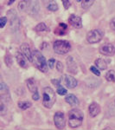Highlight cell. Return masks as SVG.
<instances>
[{
	"label": "cell",
	"instance_id": "cell-17",
	"mask_svg": "<svg viewBox=\"0 0 115 130\" xmlns=\"http://www.w3.org/2000/svg\"><path fill=\"white\" fill-rule=\"evenodd\" d=\"M30 0H22L19 2L17 5V8L20 11H27L30 9Z\"/></svg>",
	"mask_w": 115,
	"mask_h": 130
},
{
	"label": "cell",
	"instance_id": "cell-8",
	"mask_svg": "<svg viewBox=\"0 0 115 130\" xmlns=\"http://www.w3.org/2000/svg\"><path fill=\"white\" fill-rule=\"evenodd\" d=\"M100 53L104 56H112L115 54V47L111 43H105L100 48Z\"/></svg>",
	"mask_w": 115,
	"mask_h": 130
},
{
	"label": "cell",
	"instance_id": "cell-36",
	"mask_svg": "<svg viewBox=\"0 0 115 130\" xmlns=\"http://www.w3.org/2000/svg\"><path fill=\"white\" fill-rule=\"evenodd\" d=\"M4 90L8 91V87L6 86V84H5V83H1V82H0V91H4Z\"/></svg>",
	"mask_w": 115,
	"mask_h": 130
},
{
	"label": "cell",
	"instance_id": "cell-28",
	"mask_svg": "<svg viewBox=\"0 0 115 130\" xmlns=\"http://www.w3.org/2000/svg\"><path fill=\"white\" fill-rule=\"evenodd\" d=\"M7 18L4 17V18H0V28H4L7 24Z\"/></svg>",
	"mask_w": 115,
	"mask_h": 130
},
{
	"label": "cell",
	"instance_id": "cell-19",
	"mask_svg": "<svg viewBox=\"0 0 115 130\" xmlns=\"http://www.w3.org/2000/svg\"><path fill=\"white\" fill-rule=\"evenodd\" d=\"M30 13L31 14H36L40 10V5L38 4L37 0H32V2H30Z\"/></svg>",
	"mask_w": 115,
	"mask_h": 130
},
{
	"label": "cell",
	"instance_id": "cell-18",
	"mask_svg": "<svg viewBox=\"0 0 115 130\" xmlns=\"http://www.w3.org/2000/svg\"><path fill=\"white\" fill-rule=\"evenodd\" d=\"M26 84L27 87H28L29 90L32 93L34 92L37 91V84H36V82H35L33 78H30L26 81Z\"/></svg>",
	"mask_w": 115,
	"mask_h": 130
},
{
	"label": "cell",
	"instance_id": "cell-39",
	"mask_svg": "<svg viewBox=\"0 0 115 130\" xmlns=\"http://www.w3.org/2000/svg\"><path fill=\"white\" fill-rule=\"evenodd\" d=\"M59 26H61L62 28H63V29H65V30H67V29H68V26H67V24H63V23H60Z\"/></svg>",
	"mask_w": 115,
	"mask_h": 130
},
{
	"label": "cell",
	"instance_id": "cell-13",
	"mask_svg": "<svg viewBox=\"0 0 115 130\" xmlns=\"http://www.w3.org/2000/svg\"><path fill=\"white\" fill-rule=\"evenodd\" d=\"M88 112L91 117H95L100 113V107L98 103L93 102L88 108Z\"/></svg>",
	"mask_w": 115,
	"mask_h": 130
},
{
	"label": "cell",
	"instance_id": "cell-9",
	"mask_svg": "<svg viewBox=\"0 0 115 130\" xmlns=\"http://www.w3.org/2000/svg\"><path fill=\"white\" fill-rule=\"evenodd\" d=\"M68 22L72 25L74 28L80 29L82 27V20L79 16L76 15H71L68 18Z\"/></svg>",
	"mask_w": 115,
	"mask_h": 130
},
{
	"label": "cell",
	"instance_id": "cell-42",
	"mask_svg": "<svg viewBox=\"0 0 115 130\" xmlns=\"http://www.w3.org/2000/svg\"><path fill=\"white\" fill-rule=\"evenodd\" d=\"M78 1H81V0H78Z\"/></svg>",
	"mask_w": 115,
	"mask_h": 130
},
{
	"label": "cell",
	"instance_id": "cell-1",
	"mask_svg": "<svg viewBox=\"0 0 115 130\" xmlns=\"http://www.w3.org/2000/svg\"><path fill=\"white\" fill-rule=\"evenodd\" d=\"M83 118H84V115L82 111L74 108L68 113V126L71 128H77L81 127L82 124Z\"/></svg>",
	"mask_w": 115,
	"mask_h": 130
},
{
	"label": "cell",
	"instance_id": "cell-27",
	"mask_svg": "<svg viewBox=\"0 0 115 130\" xmlns=\"http://www.w3.org/2000/svg\"><path fill=\"white\" fill-rule=\"evenodd\" d=\"M5 63L8 67H10L12 65V58L10 54H7L5 56Z\"/></svg>",
	"mask_w": 115,
	"mask_h": 130
},
{
	"label": "cell",
	"instance_id": "cell-32",
	"mask_svg": "<svg viewBox=\"0 0 115 130\" xmlns=\"http://www.w3.org/2000/svg\"><path fill=\"white\" fill-rule=\"evenodd\" d=\"M56 69L59 72H62L63 71V65L61 62H56Z\"/></svg>",
	"mask_w": 115,
	"mask_h": 130
},
{
	"label": "cell",
	"instance_id": "cell-12",
	"mask_svg": "<svg viewBox=\"0 0 115 130\" xmlns=\"http://www.w3.org/2000/svg\"><path fill=\"white\" fill-rule=\"evenodd\" d=\"M64 83L68 89H74L77 86L76 79L71 76V75H65L64 76Z\"/></svg>",
	"mask_w": 115,
	"mask_h": 130
},
{
	"label": "cell",
	"instance_id": "cell-23",
	"mask_svg": "<svg viewBox=\"0 0 115 130\" xmlns=\"http://www.w3.org/2000/svg\"><path fill=\"white\" fill-rule=\"evenodd\" d=\"M35 30L38 31V32H43V31L48 30V27L44 23H40L35 27Z\"/></svg>",
	"mask_w": 115,
	"mask_h": 130
},
{
	"label": "cell",
	"instance_id": "cell-41",
	"mask_svg": "<svg viewBox=\"0 0 115 130\" xmlns=\"http://www.w3.org/2000/svg\"><path fill=\"white\" fill-rule=\"evenodd\" d=\"M0 82H2V76H1V75H0Z\"/></svg>",
	"mask_w": 115,
	"mask_h": 130
},
{
	"label": "cell",
	"instance_id": "cell-25",
	"mask_svg": "<svg viewBox=\"0 0 115 130\" xmlns=\"http://www.w3.org/2000/svg\"><path fill=\"white\" fill-rule=\"evenodd\" d=\"M0 100L3 103H7V102H10V97L9 94H3L2 95H0Z\"/></svg>",
	"mask_w": 115,
	"mask_h": 130
},
{
	"label": "cell",
	"instance_id": "cell-22",
	"mask_svg": "<svg viewBox=\"0 0 115 130\" xmlns=\"http://www.w3.org/2000/svg\"><path fill=\"white\" fill-rule=\"evenodd\" d=\"M17 105L21 108V109L25 110V109H28L29 108H30L32 104H31V102H27V101H26V102H18Z\"/></svg>",
	"mask_w": 115,
	"mask_h": 130
},
{
	"label": "cell",
	"instance_id": "cell-40",
	"mask_svg": "<svg viewBox=\"0 0 115 130\" xmlns=\"http://www.w3.org/2000/svg\"><path fill=\"white\" fill-rule=\"evenodd\" d=\"M15 1H16V0H9V3H8V4H9V5H11V4L14 3Z\"/></svg>",
	"mask_w": 115,
	"mask_h": 130
},
{
	"label": "cell",
	"instance_id": "cell-29",
	"mask_svg": "<svg viewBox=\"0 0 115 130\" xmlns=\"http://www.w3.org/2000/svg\"><path fill=\"white\" fill-rule=\"evenodd\" d=\"M59 27H60V29L57 28L55 30V32L56 33V34H58V35H64L66 33V30H65V29H63V28H62L61 26H59Z\"/></svg>",
	"mask_w": 115,
	"mask_h": 130
},
{
	"label": "cell",
	"instance_id": "cell-24",
	"mask_svg": "<svg viewBox=\"0 0 115 130\" xmlns=\"http://www.w3.org/2000/svg\"><path fill=\"white\" fill-rule=\"evenodd\" d=\"M95 0H83L82 4H81V6H82L83 9L87 10L88 8H90L93 4L94 3Z\"/></svg>",
	"mask_w": 115,
	"mask_h": 130
},
{
	"label": "cell",
	"instance_id": "cell-2",
	"mask_svg": "<svg viewBox=\"0 0 115 130\" xmlns=\"http://www.w3.org/2000/svg\"><path fill=\"white\" fill-rule=\"evenodd\" d=\"M31 62L35 65V68H37L39 70H41L43 73L48 72V63L46 62L45 57L42 55V53L38 50L32 51V56H31Z\"/></svg>",
	"mask_w": 115,
	"mask_h": 130
},
{
	"label": "cell",
	"instance_id": "cell-35",
	"mask_svg": "<svg viewBox=\"0 0 115 130\" xmlns=\"http://www.w3.org/2000/svg\"><path fill=\"white\" fill-rule=\"evenodd\" d=\"M39 98H40V95H39L38 91H35L32 94V99L35 101H38Z\"/></svg>",
	"mask_w": 115,
	"mask_h": 130
},
{
	"label": "cell",
	"instance_id": "cell-6",
	"mask_svg": "<svg viewBox=\"0 0 115 130\" xmlns=\"http://www.w3.org/2000/svg\"><path fill=\"white\" fill-rule=\"evenodd\" d=\"M103 37V32L100 30H92L87 33V40L89 43H96L101 41Z\"/></svg>",
	"mask_w": 115,
	"mask_h": 130
},
{
	"label": "cell",
	"instance_id": "cell-4",
	"mask_svg": "<svg viewBox=\"0 0 115 130\" xmlns=\"http://www.w3.org/2000/svg\"><path fill=\"white\" fill-rule=\"evenodd\" d=\"M54 50L56 54L59 55H65L68 52L70 51L71 44L68 41L65 40H57L54 43L53 45Z\"/></svg>",
	"mask_w": 115,
	"mask_h": 130
},
{
	"label": "cell",
	"instance_id": "cell-37",
	"mask_svg": "<svg viewBox=\"0 0 115 130\" xmlns=\"http://www.w3.org/2000/svg\"><path fill=\"white\" fill-rule=\"evenodd\" d=\"M110 27L112 30H115V18H112V21L110 22Z\"/></svg>",
	"mask_w": 115,
	"mask_h": 130
},
{
	"label": "cell",
	"instance_id": "cell-20",
	"mask_svg": "<svg viewBox=\"0 0 115 130\" xmlns=\"http://www.w3.org/2000/svg\"><path fill=\"white\" fill-rule=\"evenodd\" d=\"M95 65L97 68H99L101 70H105L107 68V63L105 60L101 59V58H98L95 60Z\"/></svg>",
	"mask_w": 115,
	"mask_h": 130
},
{
	"label": "cell",
	"instance_id": "cell-14",
	"mask_svg": "<svg viewBox=\"0 0 115 130\" xmlns=\"http://www.w3.org/2000/svg\"><path fill=\"white\" fill-rule=\"evenodd\" d=\"M16 62H17V63L20 67H22V68H24V69L28 68V63H27L26 57H25L21 52H17V53H16Z\"/></svg>",
	"mask_w": 115,
	"mask_h": 130
},
{
	"label": "cell",
	"instance_id": "cell-7",
	"mask_svg": "<svg viewBox=\"0 0 115 130\" xmlns=\"http://www.w3.org/2000/svg\"><path fill=\"white\" fill-rule=\"evenodd\" d=\"M54 121L55 125L58 129H63L66 126V119L65 115L62 112H56L54 116Z\"/></svg>",
	"mask_w": 115,
	"mask_h": 130
},
{
	"label": "cell",
	"instance_id": "cell-16",
	"mask_svg": "<svg viewBox=\"0 0 115 130\" xmlns=\"http://www.w3.org/2000/svg\"><path fill=\"white\" fill-rule=\"evenodd\" d=\"M48 10L50 11H56L58 10V5H56L55 0H43Z\"/></svg>",
	"mask_w": 115,
	"mask_h": 130
},
{
	"label": "cell",
	"instance_id": "cell-38",
	"mask_svg": "<svg viewBox=\"0 0 115 130\" xmlns=\"http://www.w3.org/2000/svg\"><path fill=\"white\" fill-rule=\"evenodd\" d=\"M51 82H52V83L55 84V86H57V87L60 85V84H59V83H60V81H59V80H55V79H54V80H52Z\"/></svg>",
	"mask_w": 115,
	"mask_h": 130
},
{
	"label": "cell",
	"instance_id": "cell-5",
	"mask_svg": "<svg viewBox=\"0 0 115 130\" xmlns=\"http://www.w3.org/2000/svg\"><path fill=\"white\" fill-rule=\"evenodd\" d=\"M7 16L9 17L10 29L13 31H16L20 27V20L16 15V12L13 10H10L8 11Z\"/></svg>",
	"mask_w": 115,
	"mask_h": 130
},
{
	"label": "cell",
	"instance_id": "cell-3",
	"mask_svg": "<svg viewBox=\"0 0 115 130\" xmlns=\"http://www.w3.org/2000/svg\"><path fill=\"white\" fill-rule=\"evenodd\" d=\"M43 106L47 108H51L56 101L55 93L54 92V90L51 88L46 87L43 90Z\"/></svg>",
	"mask_w": 115,
	"mask_h": 130
},
{
	"label": "cell",
	"instance_id": "cell-33",
	"mask_svg": "<svg viewBox=\"0 0 115 130\" xmlns=\"http://www.w3.org/2000/svg\"><path fill=\"white\" fill-rule=\"evenodd\" d=\"M62 4H63V6L66 10H68V8L70 7V2L69 0H62Z\"/></svg>",
	"mask_w": 115,
	"mask_h": 130
},
{
	"label": "cell",
	"instance_id": "cell-21",
	"mask_svg": "<svg viewBox=\"0 0 115 130\" xmlns=\"http://www.w3.org/2000/svg\"><path fill=\"white\" fill-rule=\"evenodd\" d=\"M106 79L108 82L115 83V71L114 70H109L106 74Z\"/></svg>",
	"mask_w": 115,
	"mask_h": 130
},
{
	"label": "cell",
	"instance_id": "cell-10",
	"mask_svg": "<svg viewBox=\"0 0 115 130\" xmlns=\"http://www.w3.org/2000/svg\"><path fill=\"white\" fill-rule=\"evenodd\" d=\"M66 62H67V68H68V72L72 73V74H77L78 68H77V65L75 63L74 59L71 56H68L66 60Z\"/></svg>",
	"mask_w": 115,
	"mask_h": 130
},
{
	"label": "cell",
	"instance_id": "cell-30",
	"mask_svg": "<svg viewBox=\"0 0 115 130\" xmlns=\"http://www.w3.org/2000/svg\"><path fill=\"white\" fill-rule=\"evenodd\" d=\"M90 70H91L92 72H93L94 75H98V76H99V75H100V70H98V69L96 68L95 66H92L91 68H90Z\"/></svg>",
	"mask_w": 115,
	"mask_h": 130
},
{
	"label": "cell",
	"instance_id": "cell-34",
	"mask_svg": "<svg viewBox=\"0 0 115 130\" xmlns=\"http://www.w3.org/2000/svg\"><path fill=\"white\" fill-rule=\"evenodd\" d=\"M55 60L54 59V58H51V59H49V62H48V66H49L50 69H53L54 65H55Z\"/></svg>",
	"mask_w": 115,
	"mask_h": 130
},
{
	"label": "cell",
	"instance_id": "cell-31",
	"mask_svg": "<svg viewBox=\"0 0 115 130\" xmlns=\"http://www.w3.org/2000/svg\"><path fill=\"white\" fill-rule=\"evenodd\" d=\"M6 110H7V108H6L5 103L0 104V114H1V115H5V113H6Z\"/></svg>",
	"mask_w": 115,
	"mask_h": 130
},
{
	"label": "cell",
	"instance_id": "cell-15",
	"mask_svg": "<svg viewBox=\"0 0 115 130\" xmlns=\"http://www.w3.org/2000/svg\"><path fill=\"white\" fill-rule=\"evenodd\" d=\"M65 101H66L67 103H68L70 106H72V107H76V106L79 105L78 98H77L75 95H72V94L67 95L66 98H65Z\"/></svg>",
	"mask_w": 115,
	"mask_h": 130
},
{
	"label": "cell",
	"instance_id": "cell-11",
	"mask_svg": "<svg viewBox=\"0 0 115 130\" xmlns=\"http://www.w3.org/2000/svg\"><path fill=\"white\" fill-rule=\"evenodd\" d=\"M20 50L22 51V54L27 58L30 62H31V56H32V51L30 50V47L28 43H23L20 47Z\"/></svg>",
	"mask_w": 115,
	"mask_h": 130
},
{
	"label": "cell",
	"instance_id": "cell-26",
	"mask_svg": "<svg viewBox=\"0 0 115 130\" xmlns=\"http://www.w3.org/2000/svg\"><path fill=\"white\" fill-rule=\"evenodd\" d=\"M57 93L59 94L60 95H66L68 92H67V89H65V88H63L62 86L59 85L57 88Z\"/></svg>",
	"mask_w": 115,
	"mask_h": 130
}]
</instances>
